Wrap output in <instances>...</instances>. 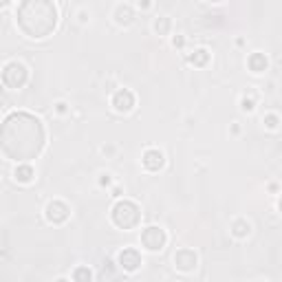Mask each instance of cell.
Listing matches in <instances>:
<instances>
[{
  "label": "cell",
  "mask_w": 282,
  "mask_h": 282,
  "mask_svg": "<svg viewBox=\"0 0 282 282\" xmlns=\"http://www.w3.org/2000/svg\"><path fill=\"white\" fill-rule=\"evenodd\" d=\"M58 113H66V104H64V101L58 104Z\"/></svg>",
  "instance_id": "obj_22"
},
{
  "label": "cell",
  "mask_w": 282,
  "mask_h": 282,
  "mask_svg": "<svg viewBox=\"0 0 282 282\" xmlns=\"http://www.w3.org/2000/svg\"><path fill=\"white\" fill-rule=\"evenodd\" d=\"M278 210H280V214H282V199L278 201Z\"/></svg>",
  "instance_id": "obj_25"
},
{
  "label": "cell",
  "mask_w": 282,
  "mask_h": 282,
  "mask_svg": "<svg viewBox=\"0 0 282 282\" xmlns=\"http://www.w3.org/2000/svg\"><path fill=\"white\" fill-rule=\"evenodd\" d=\"M141 163H144V167L148 170V172H159V170L166 166V154H163L161 150H157V148H150V150H146V152H144Z\"/></svg>",
  "instance_id": "obj_10"
},
{
  "label": "cell",
  "mask_w": 282,
  "mask_h": 282,
  "mask_svg": "<svg viewBox=\"0 0 282 282\" xmlns=\"http://www.w3.org/2000/svg\"><path fill=\"white\" fill-rule=\"evenodd\" d=\"M100 185H110V177H108V174H101Z\"/></svg>",
  "instance_id": "obj_20"
},
{
  "label": "cell",
  "mask_w": 282,
  "mask_h": 282,
  "mask_svg": "<svg viewBox=\"0 0 282 282\" xmlns=\"http://www.w3.org/2000/svg\"><path fill=\"white\" fill-rule=\"evenodd\" d=\"M110 218L113 223L119 227V230H134L139 223H141V210L134 201H117L113 212H110Z\"/></svg>",
  "instance_id": "obj_3"
},
{
  "label": "cell",
  "mask_w": 282,
  "mask_h": 282,
  "mask_svg": "<svg viewBox=\"0 0 282 282\" xmlns=\"http://www.w3.org/2000/svg\"><path fill=\"white\" fill-rule=\"evenodd\" d=\"M166 243H167V234L163 227L150 225V227H146V230L141 232V245H144L148 251H152V253L161 251V249L166 247Z\"/></svg>",
  "instance_id": "obj_5"
},
{
  "label": "cell",
  "mask_w": 282,
  "mask_h": 282,
  "mask_svg": "<svg viewBox=\"0 0 282 282\" xmlns=\"http://www.w3.org/2000/svg\"><path fill=\"white\" fill-rule=\"evenodd\" d=\"M27 80H29V68L24 66L22 62H9L5 66V71H2V84L7 88H11V91L22 88L27 84Z\"/></svg>",
  "instance_id": "obj_4"
},
{
  "label": "cell",
  "mask_w": 282,
  "mask_h": 282,
  "mask_svg": "<svg viewBox=\"0 0 282 282\" xmlns=\"http://www.w3.org/2000/svg\"><path fill=\"white\" fill-rule=\"evenodd\" d=\"M183 42H185V40H183L181 35H177V38L172 40V44H174V47H183Z\"/></svg>",
  "instance_id": "obj_21"
},
{
  "label": "cell",
  "mask_w": 282,
  "mask_h": 282,
  "mask_svg": "<svg viewBox=\"0 0 282 282\" xmlns=\"http://www.w3.org/2000/svg\"><path fill=\"white\" fill-rule=\"evenodd\" d=\"M247 66H249L251 73H263V71H267L269 60H267L265 53H251V55L247 58Z\"/></svg>",
  "instance_id": "obj_13"
},
{
  "label": "cell",
  "mask_w": 282,
  "mask_h": 282,
  "mask_svg": "<svg viewBox=\"0 0 282 282\" xmlns=\"http://www.w3.org/2000/svg\"><path fill=\"white\" fill-rule=\"evenodd\" d=\"M93 278V273H91V269H86V267H77L75 271H73V280H91Z\"/></svg>",
  "instance_id": "obj_17"
},
{
  "label": "cell",
  "mask_w": 282,
  "mask_h": 282,
  "mask_svg": "<svg viewBox=\"0 0 282 282\" xmlns=\"http://www.w3.org/2000/svg\"><path fill=\"white\" fill-rule=\"evenodd\" d=\"M58 7L53 0H22L16 11L18 29L31 40H44L58 27Z\"/></svg>",
  "instance_id": "obj_2"
},
{
  "label": "cell",
  "mask_w": 282,
  "mask_h": 282,
  "mask_svg": "<svg viewBox=\"0 0 282 282\" xmlns=\"http://www.w3.org/2000/svg\"><path fill=\"white\" fill-rule=\"evenodd\" d=\"M117 263H119V267L124 269V271L133 273V271H137V269L141 267V253H139L134 247H126L124 251H119Z\"/></svg>",
  "instance_id": "obj_8"
},
{
  "label": "cell",
  "mask_w": 282,
  "mask_h": 282,
  "mask_svg": "<svg viewBox=\"0 0 282 282\" xmlns=\"http://www.w3.org/2000/svg\"><path fill=\"white\" fill-rule=\"evenodd\" d=\"M196 265H199V256H196V251H192V249L183 247L174 253V267H177L179 271L190 273L196 269Z\"/></svg>",
  "instance_id": "obj_7"
},
{
  "label": "cell",
  "mask_w": 282,
  "mask_h": 282,
  "mask_svg": "<svg viewBox=\"0 0 282 282\" xmlns=\"http://www.w3.org/2000/svg\"><path fill=\"white\" fill-rule=\"evenodd\" d=\"M14 179L18 183H24V185H27V183H31L35 179V170L31 167V163H18V166H16V172H14Z\"/></svg>",
  "instance_id": "obj_12"
},
{
  "label": "cell",
  "mask_w": 282,
  "mask_h": 282,
  "mask_svg": "<svg viewBox=\"0 0 282 282\" xmlns=\"http://www.w3.org/2000/svg\"><path fill=\"white\" fill-rule=\"evenodd\" d=\"M263 124L267 126L269 130H276L278 126H280V117H278V115H267V117L263 119Z\"/></svg>",
  "instance_id": "obj_18"
},
{
  "label": "cell",
  "mask_w": 282,
  "mask_h": 282,
  "mask_svg": "<svg viewBox=\"0 0 282 282\" xmlns=\"http://www.w3.org/2000/svg\"><path fill=\"white\" fill-rule=\"evenodd\" d=\"M113 108H115L117 113H121V115L130 113V110L134 108V93L130 91V88H119V91L113 95Z\"/></svg>",
  "instance_id": "obj_9"
},
{
  "label": "cell",
  "mask_w": 282,
  "mask_h": 282,
  "mask_svg": "<svg viewBox=\"0 0 282 282\" xmlns=\"http://www.w3.org/2000/svg\"><path fill=\"white\" fill-rule=\"evenodd\" d=\"M232 234H234L236 238H247V236L251 234V225L243 218L234 220V225H232Z\"/></svg>",
  "instance_id": "obj_14"
},
{
  "label": "cell",
  "mask_w": 282,
  "mask_h": 282,
  "mask_svg": "<svg viewBox=\"0 0 282 282\" xmlns=\"http://www.w3.org/2000/svg\"><path fill=\"white\" fill-rule=\"evenodd\" d=\"M187 60H190V64H194V66H205V64L210 62V51H207V49H196Z\"/></svg>",
  "instance_id": "obj_15"
},
{
  "label": "cell",
  "mask_w": 282,
  "mask_h": 282,
  "mask_svg": "<svg viewBox=\"0 0 282 282\" xmlns=\"http://www.w3.org/2000/svg\"><path fill=\"white\" fill-rule=\"evenodd\" d=\"M113 18H115V22L119 24V27H130V24L134 22V11H133V7H128V5H119L115 9V14H113Z\"/></svg>",
  "instance_id": "obj_11"
},
{
  "label": "cell",
  "mask_w": 282,
  "mask_h": 282,
  "mask_svg": "<svg viewBox=\"0 0 282 282\" xmlns=\"http://www.w3.org/2000/svg\"><path fill=\"white\" fill-rule=\"evenodd\" d=\"M44 146H47V130L35 115L18 110L5 119L0 133V148L9 161L29 163L42 154Z\"/></svg>",
  "instance_id": "obj_1"
},
{
  "label": "cell",
  "mask_w": 282,
  "mask_h": 282,
  "mask_svg": "<svg viewBox=\"0 0 282 282\" xmlns=\"http://www.w3.org/2000/svg\"><path fill=\"white\" fill-rule=\"evenodd\" d=\"M152 29H154V33H157V35H167V33H170V29H172V22H170L167 16H161V18L154 20Z\"/></svg>",
  "instance_id": "obj_16"
},
{
  "label": "cell",
  "mask_w": 282,
  "mask_h": 282,
  "mask_svg": "<svg viewBox=\"0 0 282 282\" xmlns=\"http://www.w3.org/2000/svg\"><path fill=\"white\" fill-rule=\"evenodd\" d=\"M240 108H243L245 113H251V110L256 108V101H253V97H249V100H247V95H245L243 100H240Z\"/></svg>",
  "instance_id": "obj_19"
},
{
  "label": "cell",
  "mask_w": 282,
  "mask_h": 282,
  "mask_svg": "<svg viewBox=\"0 0 282 282\" xmlns=\"http://www.w3.org/2000/svg\"><path fill=\"white\" fill-rule=\"evenodd\" d=\"M44 216H47L49 223L62 225V223H66L68 216H71V207L64 201H51L47 205V210H44Z\"/></svg>",
  "instance_id": "obj_6"
},
{
  "label": "cell",
  "mask_w": 282,
  "mask_h": 282,
  "mask_svg": "<svg viewBox=\"0 0 282 282\" xmlns=\"http://www.w3.org/2000/svg\"><path fill=\"white\" fill-rule=\"evenodd\" d=\"M9 2H11V0H0V5H2V7H7Z\"/></svg>",
  "instance_id": "obj_23"
},
{
  "label": "cell",
  "mask_w": 282,
  "mask_h": 282,
  "mask_svg": "<svg viewBox=\"0 0 282 282\" xmlns=\"http://www.w3.org/2000/svg\"><path fill=\"white\" fill-rule=\"evenodd\" d=\"M205 2H214V5H218V2H225V0H205Z\"/></svg>",
  "instance_id": "obj_24"
}]
</instances>
